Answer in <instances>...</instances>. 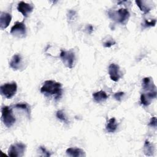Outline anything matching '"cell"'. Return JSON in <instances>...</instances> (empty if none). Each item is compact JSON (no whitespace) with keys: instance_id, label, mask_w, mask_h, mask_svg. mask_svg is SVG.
<instances>
[{"instance_id":"6da1fadb","label":"cell","mask_w":157,"mask_h":157,"mask_svg":"<svg viewBox=\"0 0 157 157\" xmlns=\"http://www.w3.org/2000/svg\"><path fill=\"white\" fill-rule=\"evenodd\" d=\"M40 92L45 96H55V98L58 99L62 94V86L61 83L55 80H46L40 88Z\"/></svg>"},{"instance_id":"7a4b0ae2","label":"cell","mask_w":157,"mask_h":157,"mask_svg":"<svg viewBox=\"0 0 157 157\" xmlns=\"http://www.w3.org/2000/svg\"><path fill=\"white\" fill-rule=\"evenodd\" d=\"M109 16L113 20L124 25L128 20L130 14L127 9L121 8L118 10L109 11Z\"/></svg>"},{"instance_id":"3957f363","label":"cell","mask_w":157,"mask_h":157,"mask_svg":"<svg viewBox=\"0 0 157 157\" xmlns=\"http://www.w3.org/2000/svg\"><path fill=\"white\" fill-rule=\"evenodd\" d=\"M2 120L6 126L11 127L16 121L15 117L13 115L12 109L8 106H3L1 109Z\"/></svg>"},{"instance_id":"277c9868","label":"cell","mask_w":157,"mask_h":157,"mask_svg":"<svg viewBox=\"0 0 157 157\" xmlns=\"http://www.w3.org/2000/svg\"><path fill=\"white\" fill-rule=\"evenodd\" d=\"M17 91V85L16 82L7 83L0 86L1 94L7 99L12 98Z\"/></svg>"},{"instance_id":"5b68a950","label":"cell","mask_w":157,"mask_h":157,"mask_svg":"<svg viewBox=\"0 0 157 157\" xmlns=\"http://www.w3.org/2000/svg\"><path fill=\"white\" fill-rule=\"evenodd\" d=\"M60 58L64 64L68 68H72L74 66L75 61V53L70 51H64L61 50L60 53Z\"/></svg>"},{"instance_id":"8992f818","label":"cell","mask_w":157,"mask_h":157,"mask_svg":"<svg viewBox=\"0 0 157 157\" xmlns=\"http://www.w3.org/2000/svg\"><path fill=\"white\" fill-rule=\"evenodd\" d=\"M26 145L23 143H15L11 145L8 150V155L11 157L23 156Z\"/></svg>"},{"instance_id":"52a82bcc","label":"cell","mask_w":157,"mask_h":157,"mask_svg":"<svg viewBox=\"0 0 157 157\" xmlns=\"http://www.w3.org/2000/svg\"><path fill=\"white\" fill-rule=\"evenodd\" d=\"M10 34L20 38L25 37L26 34V28L25 23L23 21H16L14 25L11 28Z\"/></svg>"},{"instance_id":"ba28073f","label":"cell","mask_w":157,"mask_h":157,"mask_svg":"<svg viewBox=\"0 0 157 157\" xmlns=\"http://www.w3.org/2000/svg\"><path fill=\"white\" fill-rule=\"evenodd\" d=\"M109 74L112 80L118 82L120 78L119 66L114 63L110 64L109 66Z\"/></svg>"},{"instance_id":"9c48e42d","label":"cell","mask_w":157,"mask_h":157,"mask_svg":"<svg viewBox=\"0 0 157 157\" xmlns=\"http://www.w3.org/2000/svg\"><path fill=\"white\" fill-rule=\"evenodd\" d=\"M17 10L21 12L23 16L27 17L33 11V6L31 4L26 3L23 1H20L18 4Z\"/></svg>"},{"instance_id":"30bf717a","label":"cell","mask_w":157,"mask_h":157,"mask_svg":"<svg viewBox=\"0 0 157 157\" xmlns=\"http://www.w3.org/2000/svg\"><path fill=\"white\" fill-rule=\"evenodd\" d=\"M142 88L146 92L156 91V87L155 85L153 79L151 77H145L143 79Z\"/></svg>"},{"instance_id":"8fae6325","label":"cell","mask_w":157,"mask_h":157,"mask_svg":"<svg viewBox=\"0 0 157 157\" xmlns=\"http://www.w3.org/2000/svg\"><path fill=\"white\" fill-rule=\"evenodd\" d=\"M12 19V16L7 12H1L0 15V28L1 29H6L10 24Z\"/></svg>"},{"instance_id":"7c38bea8","label":"cell","mask_w":157,"mask_h":157,"mask_svg":"<svg viewBox=\"0 0 157 157\" xmlns=\"http://www.w3.org/2000/svg\"><path fill=\"white\" fill-rule=\"evenodd\" d=\"M66 152L68 156H72V157L85 156V153L84 151L78 148H68L66 150Z\"/></svg>"},{"instance_id":"4fadbf2b","label":"cell","mask_w":157,"mask_h":157,"mask_svg":"<svg viewBox=\"0 0 157 157\" xmlns=\"http://www.w3.org/2000/svg\"><path fill=\"white\" fill-rule=\"evenodd\" d=\"M21 63V56L18 54H15L12 56L9 63V66L13 70H17L19 69Z\"/></svg>"},{"instance_id":"5bb4252c","label":"cell","mask_w":157,"mask_h":157,"mask_svg":"<svg viewBox=\"0 0 157 157\" xmlns=\"http://www.w3.org/2000/svg\"><path fill=\"white\" fill-rule=\"evenodd\" d=\"M93 97L94 101L99 103V102L105 101L107 99L108 96L105 91L101 90V91L94 93L93 94Z\"/></svg>"},{"instance_id":"9a60e30c","label":"cell","mask_w":157,"mask_h":157,"mask_svg":"<svg viewBox=\"0 0 157 157\" xmlns=\"http://www.w3.org/2000/svg\"><path fill=\"white\" fill-rule=\"evenodd\" d=\"M118 124L114 117L109 119L106 125V130L109 132H114L117 129Z\"/></svg>"},{"instance_id":"2e32d148","label":"cell","mask_w":157,"mask_h":157,"mask_svg":"<svg viewBox=\"0 0 157 157\" xmlns=\"http://www.w3.org/2000/svg\"><path fill=\"white\" fill-rule=\"evenodd\" d=\"M144 152L145 155L150 156L154 153V147L147 140H145L144 146Z\"/></svg>"},{"instance_id":"e0dca14e","label":"cell","mask_w":157,"mask_h":157,"mask_svg":"<svg viewBox=\"0 0 157 157\" xmlns=\"http://www.w3.org/2000/svg\"><path fill=\"white\" fill-rule=\"evenodd\" d=\"M136 3L137 4V6L139 7L140 10L144 12L145 13H147L150 11V8L144 4V2L141 1H136Z\"/></svg>"},{"instance_id":"ac0fdd59","label":"cell","mask_w":157,"mask_h":157,"mask_svg":"<svg viewBox=\"0 0 157 157\" xmlns=\"http://www.w3.org/2000/svg\"><path fill=\"white\" fill-rule=\"evenodd\" d=\"M14 107H15L17 109H20L24 110H25L27 112L28 115H30V109H29V105L26 103H18V104H17L14 105Z\"/></svg>"},{"instance_id":"d6986e66","label":"cell","mask_w":157,"mask_h":157,"mask_svg":"<svg viewBox=\"0 0 157 157\" xmlns=\"http://www.w3.org/2000/svg\"><path fill=\"white\" fill-rule=\"evenodd\" d=\"M56 117L59 119L60 120L67 123H68V120L65 115V114L64 113L63 111V110H58L56 112Z\"/></svg>"},{"instance_id":"ffe728a7","label":"cell","mask_w":157,"mask_h":157,"mask_svg":"<svg viewBox=\"0 0 157 157\" xmlns=\"http://www.w3.org/2000/svg\"><path fill=\"white\" fill-rule=\"evenodd\" d=\"M140 102L142 105H145V106H147L149 104H150L151 103V101H149L145 96L144 94L142 93L140 95Z\"/></svg>"},{"instance_id":"44dd1931","label":"cell","mask_w":157,"mask_h":157,"mask_svg":"<svg viewBox=\"0 0 157 157\" xmlns=\"http://www.w3.org/2000/svg\"><path fill=\"white\" fill-rule=\"evenodd\" d=\"M156 19H153V20H151L150 21L147 20H145V23H144V26L145 27H149V26H155V25H156Z\"/></svg>"},{"instance_id":"7402d4cb","label":"cell","mask_w":157,"mask_h":157,"mask_svg":"<svg viewBox=\"0 0 157 157\" xmlns=\"http://www.w3.org/2000/svg\"><path fill=\"white\" fill-rule=\"evenodd\" d=\"M124 92H122V91H120V92H117V93H115L114 94H113V97L114 98L118 101H120L122 99V97L124 96Z\"/></svg>"},{"instance_id":"603a6c76","label":"cell","mask_w":157,"mask_h":157,"mask_svg":"<svg viewBox=\"0 0 157 157\" xmlns=\"http://www.w3.org/2000/svg\"><path fill=\"white\" fill-rule=\"evenodd\" d=\"M148 125L154 128L156 127V117H153L151 118L150 121L148 123Z\"/></svg>"},{"instance_id":"cb8c5ba5","label":"cell","mask_w":157,"mask_h":157,"mask_svg":"<svg viewBox=\"0 0 157 157\" xmlns=\"http://www.w3.org/2000/svg\"><path fill=\"white\" fill-rule=\"evenodd\" d=\"M39 149L40 150V151L44 153V156H50V153H49V151H47V150L44 147H39Z\"/></svg>"},{"instance_id":"d4e9b609","label":"cell","mask_w":157,"mask_h":157,"mask_svg":"<svg viewBox=\"0 0 157 157\" xmlns=\"http://www.w3.org/2000/svg\"><path fill=\"white\" fill-rule=\"evenodd\" d=\"M115 44V41H110V40H109V41H107L106 42H105L104 44V45L105 47H107V48H109L112 45H114Z\"/></svg>"},{"instance_id":"484cf974","label":"cell","mask_w":157,"mask_h":157,"mask_svg":"<svg viewBox=\"0 0 157 157\" xmlns=\"http://www.w3.org/2000/svg\"><path fill=\"white\" fill-rule=\"evenodd\" d=\"M88 31H89V33H91V32L93 31V28L91 25H88Z\"/></svg>"}]
</instances>
